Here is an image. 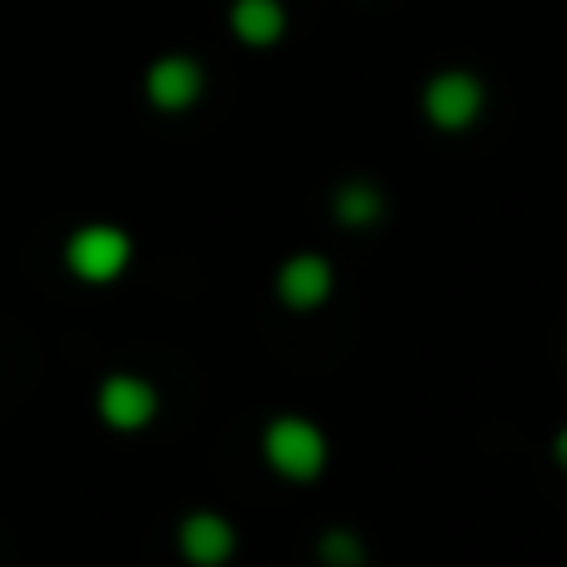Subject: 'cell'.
Here are the masks:
<instances>
[{"label": "cell", "mask_w": 567, "mask_h": 567, "mask_svg": "<svg viewBox=\"0 0 567 567\" xmlns=\"http://www.w3.org/2000/svg\"><path fill=\"white\" fill-rule=\"evenodd\" d=\"M261 452H267L271 472L287 482H311L327 467V437H321V427L307 417H271L267 437H261Z\"/></svg>", "instance_id": "6da1fadb"}, {"label": "cell", "mask_w": 567, "mask_h": 567, "mask_svg": "<svg viewBox=\"0 0 567 567\" xmlns=\"http://www.w3.org/2000/svg\"><path fill=\"white\" fill-rule=\"evenodd\" d=\"M65 267L75 281H91V287H106L121 271L131 267V236L111 221H91L81 231H71L65 241Z\"/></svg>", "instance_id": "7a4b0ae2"}, {"label": "cell", "mask_w": 567, "mask_h": 567, "mask_svg": "<svg viewBox=\"0 0 567 567\" xmlns=\"http://www.w3.org/2000/svg\"><path fill=\"white\" fill-rule=\"evenodd\" d=\"M487 106V86L472 71H437L422 91V111L437 131H467Z\"/></svg>", "instance_id": "3957f363"}, {"label": "cell", "mask_w": 567, "mask_h": 567, "mask_svg": "<svg viewBox=\"0 0 567 567\" xmlns=\"http://www.w3.org/2000/svg\"><path fill=\"white\" fill-rule=\"evenodd\" d=\"M156 386L146 382V377H136V372H116V377H106L101 382V396H96V412H101V422L106 427H116V432H141L151 417H156Z\"/></svg>", "instance_id": "277c9868"}, {"label": "cell", "mask_w": 567, "mask_h": 567, "mask_svg": "<svg viewBox=\"0 0 567 567\" xmlns=\"http://www.w3.org/2000/svg\"><path fill=\"white\" fill-rule=\"evenodd\" d=\"M206 91V71L196 55H161L146 71V101L156 111H186Z\"/></svg>", "instance_id": "5b68a950"}, {"label": "cell", "mask_w": 567, "mask_h": 567, "mask_svg": "<svg viewBox=\"0 0 567 567\" xmlns=\"http://www.w3.org/2000/svg\"><path fill=\"white\" fill-rule=\"evenodd\" d=\"M332 281H337L332 261L317 257V251H297V257H287L277 267V297L291 311H311L332 297Z\"/></svg>", "instance_id": "8992f818"}, {"label": "cell", "mask_w": 567, "mask_h": 567, "mask_svg": "<svg viewBox=\"0 0 567 567\" xmlns=\"http://www.w3.org/2000/svg\"><path fill=\"white\" fill-rule=\"evenodd\" d=\"M176 547L192 567H221L236 553V527L221 513H192L176 527Z\"/></svg>", "instance_id": "52a82bcc"}, {"label": "cell", "mask_w": 567, "mask_h": 567, "mask_svg": "<svg viewBox=\"0 0 567 567\" xmlns=\"http://www.w3.org/2000/svg\"><path fill=\"white\" fill-rule=\"evenodd\" d=\"M231 35L251 51H267L287 35V6L281 0H231Z\"/></svg>", "instance_id": "ba28073f"}, {"label": "cell", "mask_w": 567, "mask_h": 567, "mask_svg": "<svg viewBox=\"0 0 567 567\" xmlns=\"http://www.w3.org/2000/svg\"><path fill=\"white\" fill-rule=\"evenodd\" d=\"M332 216L342 226H372L382 216V192L372 182H347L342 192L332 196Z\"/></svg>", "instance_id": "9c48e42d"}, {"label": "cell", "mask_w": 567, "mask_h": 567, "mask_svg": "<svg viewBox=\"0 0 567 567\" xmlns=\"http://www.w3.org/2000/svg\"><path fill=\"white\" fill-rule=\"evenodd\" d=\"M317 553H321V563L327 567H362L367 563V547H362V537H357L352 527H332V533L317 543Z\"/></svg>", "instance_id": "30bf717a"}, {"label": "cell", "mask_w": 567, "mask_h": 567, "mask_svg": "<svg viewBox=\"0 0 567 567\" xmlns=\"http://www.w3.org/2000/svg\"><path fill=\"white\" fill-rule=\"evenodd\" d=\"M553 457H557V462H563V467H567V427L557 432V442H553Z\"/></svg>", "instance_id": "8fae6325"}]
</instances>
